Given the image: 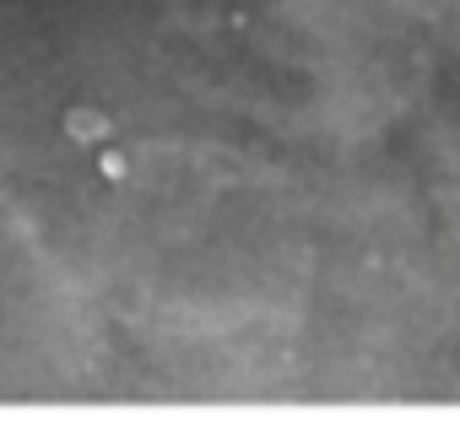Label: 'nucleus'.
<instances>
[{"instance_id":"nucleus-1","label":"nucleus","mask_w":460,"mask_h":438,"mask_svg":"<svg viewBox=\"0 0 460 438\" xmlns=\"http://www.w3.org/2000/svg\"><path fill=\"white\" fill-rule=\"evenodd\" d=\"M66 130L76 141H98V136H109V119L98 109H76V114H66Z\"/></svg>"},{"instance_id":"nucleus-2","label":"nucleus","mask_w":460,"mask_h":438,"mask_svg":"<svg viewBox=\"0 0 460 438\" xmlns=\"http://www.w3.org/2000/svg\"><path fill=\"white\" fill-rule=\"evenodd\" d=\"M103 173H109V179H119V173H125V157H114V152H109V157H103Z\"/></svg>"}]
</instances>
